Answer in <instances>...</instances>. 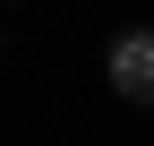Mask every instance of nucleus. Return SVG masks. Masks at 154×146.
<instances>
[{
	"mask_svg": "<svg viewBox=\"0 0 154 146\" xmlns=\"http://www.w3.org/2000/svg\"><path fill=\"white\" fill-rule=\"evenodd\" d=\"M103 78L120 103H154V26H120L103 52Z\"/></svg>",
	"mask_w": 154,
	"mask_h": 146,
	"instance_id": "nucleus-1",
	"label": "nucleus"
}]
</instances>
